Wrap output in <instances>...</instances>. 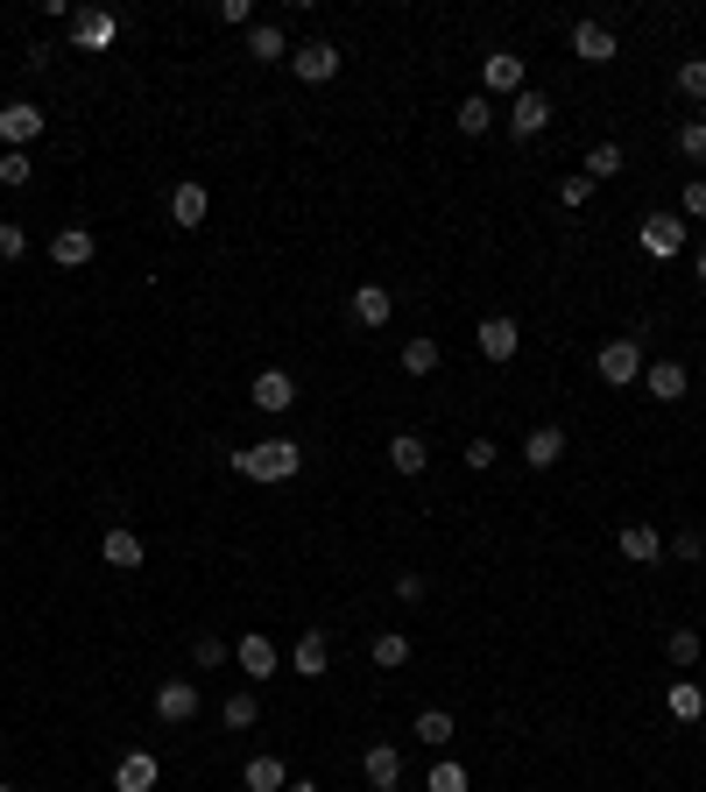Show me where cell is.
Listing matches in <instances>:
<instances>
[{
  "label": "cell",
  "mask_w": 706,
  "mask_h": 792,
  "mask_svg": "<svg viewBox=\"0 0 706 792\" xmlns=\"http://www.w3.org/2000/svg\"><path fill=\"white\" fill-rule=\"evenodd\" d=\"M254 714H262V700H254V694H227V700H219V722H227V729H254Z\"/></svg>",
  "instance_id": "cell-33"
},
{
  "label": "cell",
  "mask_w": 706,
  "mask_h": 792,
  "mask_svg": "<svg viewBox=\"0 0 706 792\" xmlns=\"http://www.w3.org/2000/svg\"><path fill=\"white\" fill-rule=\"evenodd\" d=\"M424 785H431V792H467V765H453V757H439Z\"/></svg>",
  "instance_id": "cell-36"
},
{
  "label": "cell",
  "mask_w": 706,
  "mask_h": 792,
  "mask_svg": "<svg viewBox=\"0 0 706 792\" xmlns=\"http://www.w3.org/2000/svg\"><path fill=\"white\" fill-rule=\"evenodd\" d=\"M388 311H396V297L382 283H354V319L360 326H388Z\"/></svg>",
  "instance_id": "cell-21"
},
{
  "label": "cell",
  "mask_w": 706,
  "mask_h": 792,
  "mask_svg": "<svg viewBox=\"0 0 706 792\" xmlns=\"http://www.w3.org/2000/svg\"><path fill=\"white\" fill-rule=\"evenodd\" d=\"M240 785H248V792H283V785H290V771H283V757H248Z\"/></svg>",
  "instance_id": "cell-24"
},
{
  "label": "cell",
  "mask_w": 706,
  "mask_h": 792,
  "mask_svg": "<svg viewBox=\"0 0 706 792\" xmlns=\"http://www.w3.org/2000/svg\"><path fill=\"white\" fill-rule=\"evenodd\" d=\"M28 177H36V163H28V149H8V156H0V185H14V191H22Z\"/></svg>",
  "instance_id": "cell-37"
},
{
  "label": "cell",
  "mask_w": 706,
  "mask_h": 792,
  "mask_svg": "<svg viewBox=\"0 0 706 792\" xmlns=\"http://www.w3.org/2000/svg\"><path fill=\"white\" fill-rule=\"evenodd\" d=\"M28 256V234L22 227H0V262H22Z\"/></svg>",
  "instance_id": "cell-44"
},
{
  "label": "cell",
  "mask_w": 706,
  "mask_h": 792,
  "mask_svg": "<svg viewBox=\"0 0 706 792\" xmlns=\"http://www.w3.org/2000/svg\"><path fill=\"white\" fill-rule=\"evenodd\" d=\"M368 659H374V665H382V672H396V665H410V637H403V630H382V637H374V645H368Z\"/></svg>",
  "instance_id": "cell-29"
},
{
  "label": "cell",
  "mask_w": 706,
  "mask_h": 792,
  "mask_svg": "<svg viewBox=\"0 0 706 792\" xmlns=\"http://www.w3.org/2000/svg\"><path fill=\"white\" fill-rule=\"evenodd\" d=\"M439 340H403V376H439Z\"/></svg>",
  "instance_id": "cell-28"
},
{
  "label": "cell",
  "mask_w": 706,
  "mask_h": 792,
  "mask_svg": "<svg viewBox=\"0 0 706 792\" xmlns=\"http://www.w3.org/2000/svg\"><path fill=\"white\" fill-rule=\"evenodd\" d=\"M594 368H600L608 390H629V382L643 376V340H608V347L594 354Z\"/></svg>",
  "instance_id": "cell-2"
},
{
  "label": "cell",
  "mask_w": 706,
  "mask_h": 792,
  "mask_svg": "<svg viewBox=\"0 0 706 792\" xmlns=\"http://www.w3.org/2000/svg\"><path fill=\"white\" fill-rule=\"evenodd\" d=\"M240 482H290L297 468H304V453H297V439H262L248 446V453H227Z\"/></svg>",
  "instance_id": "cell-1"
},
{
  "label": "cell",
  "mask_w": 706,
  "mask_h": 792,
  "mask_svg": "<svg viewBox=\"0 0 706 792\" xmlns=\"http://www.w3.org/2000/svg\"><path fill=\"white\" fill-rule=\"evenodd\" d=\"M551 128V99L537 93V85H523L516 99H508V134H516V142H530V134H545Z\"/></svg>",
  "instance_id": "cell-3"
},
{
  "label": "cell",
  "mask_w": 706,
  "mask_h": 792,
  "mask_svg": "<svg viewBox=\"0 0 706 792\" xmlns=\"http://www.w3.org/2000/svg\"><path fill=\"white\" fill-rule=\"evenodd\" d=\"M494 460H502V446H494V439H467V468L474 474H488Z\"/></svg>",
  "instance_id": "cell-41"
},
{
  "label": "cell",
  "mask_w": 706,
  "mask_h": 792,
  "mask_svg": "<svg viewBox=\"0 0 706 792\" xmlns=\"http://www.w3.org/2000/svg\"><path fill=\"white\" fill-rule=\"evenodd\" d=\"M156 779H163V765H156L148 750H128V757L113 765V792H148Z\"/></svg>",
  "instance_id": "cell-14"
},
{
  "label": "cell",
  "mask_w": 706,
  "mask_h": 792,
  "mask_svg": "<svg viewBox=\"0 0 706 792\" xmlns=\"http://www.w3.org/2000/svg\"><path fill=\"white\" fill-rule=\"evenodd\" d=\"M205 213H213L205 185H191V177H184V185L170 191V220H177V227H205Z\"/></svg>",
  "instance_id": "cell-18"
},
{
  "label": "cell",
  "mask_w": 706,
  "mask_h": 792,
  "mask_svg": "<svg viewBox=\"0 0 706 792\" xmlns=\"http://www.w3.org/2000/svg\"><path fill=\"white\" fill-rule=\"evenodd\" d=\"M453 121H459V134H488V128H494V99H488V93H467Z\"/></svg>",
  "instance_id": "cell-27"
},
{
  "label": "cell",
  "mask_w": 706,
  "mask_h": 792,
  "mask_svg": "<svg viewBox=\"0 0 706 792\" xmlns=\"http://www.w3.org/2000/svg\"><path fill=\"white\" fill-rule=\"evenodd\" d=\"M480 354H488V362H516V347H523V326L516 319H502V311H494V319H480Z\"/></svg>",
  "instance_id": "cell-8"
},
{
  "label": "cell",
  "mask_w": 706,
  "mask_h": 792,
  "mask_svg": "<svg viewBox=\"0 0 706 792\" xmlns=\"http://www.w3.org/2000/svg\"><path fill=\"white\" fill-rule=\"evenodd\" d=\"M614 545H622L629 566H657V559H665V537H657L650 524H622V537H614Z\"/></svg>",
  "instance_id": "cell-16"
},
{
  "label": "cell",
  "mask_w": 706,
  "mask_h": 792,
  "mask_svg": "<svg viewBox=\"0 0 706 792\" xmlns=\"http://www.w3.org/2000/svg\"><path fill=\"white\" fill-rule=\"evenodd\" d=\"M43 134V114L28 107V99H8V107H0V142L8 149H28Z\"/></svg>",
  "instance_id": "cell-12"
},
{
  "label": "cell",
  "mask_w": 706,
  "mask_h": 792,
  "mask_svg": "<svg viewBox=\"0 0 706 792\" xmlns=\"http://www.w3.org/2000/svg\"><path fill=\"white\" fill-rule=\"evenodd\" d=\"M22 64H28V71H50V64H57V50H50V43H28Z\"/></svg>",
  "instance_id": "cell-46"
},
{
  "label": "cell",
  "mask_w": 706,
  "mask_h": 792,
  "mask_svg": "<svg viewBox=\"0 0 706 792\" xmlns=\"http://www.w3.org/2000/svg\"><path fill=\"white\" fill-rule=\"evenodd\" d=\"M643 390H650V403H679L685 397V362H650L643 368Z\"/></svg>",
  "instance_id": "cell-17"
},
{
  "label": "cell",
  "mask_w": 706,
  "mask_h": 792,
  "mask_svg": "<svg viewBox=\"0 0 706 792\" xmlns=\"http://www.w3.org/2000/svg\"><path fill=\"white\" fill-rule=\"evenodd\" d=\"M283 792H319V785H311V779H290V785H283Z\"/></svg>",
  "instance_id": "cell-48"
},
{
  "label": "cell",
  "mask_w": 706,
  "mask_h": 792,
  "mask_svg": "<svg viewBox=\"0 0 706 792\" xmlns=\"http://www.w3.org/2000/svg\"><path fill=\"white\" fill-rule=\"evenodd\" d=\"M0 792H14V785H0Z\"/></svg>",
  "instance_id": "cell-50"
},
{
  "label": "cell",
  "mask_w": 706,
  "mask_h": 792,
  "mask_svg": "<svg viewBox=\"0 0 706 792\" xmlns=\"http://www.w3.org/2000/svg\"><path fill=\"white\" fill-rule=\"evenodd\" d=\"M685 220H706V177H685Z\"/></svg>",
  "instance_id": "cell-42"
},
{
  "label": "cell",
  "mask_w": 706,
  "mask_h": 792,
  "mask_svg": "<svg viewBox=\"0 0 706 792\" xmlns=\"http://www.w3.org/2000/svg\"><path fill=\"white\" fill-rule=\"evenodd\" d=\"M290 659H297V679H325V665H333V637H325V630H304Z\"/></svg>",
  "instance_id": "cell-15"
},
{
  "label": "cell",
  "mask_w": 706,
  "mask_h": 792,
  "mask_svg": "<svg viewBox=\"0 0 706 792\" xmlns=\"http://www.w3.org/2000/svg\"><path fill=\"white\" fill-rule=\"evenodd\" d=\"M679 156H685V163H706V121H699V114L679 128Z\"/></svg>",
  "instance_id": "cell-39"
},
{
  "label": "cell",
  "mask_w": 706,
  "mask_h": 792,
  "mask_svg": "<svg viewBox=\"0 0 706 792\" xmlns=\"http://www.w3.org/2000/svg\"><path fill=\"white\" fill-rule=\"evenodd\" d=\"M424 439H417V432H396V439H388V468L396 474H424Z\"/></svg>",
  "instance_id": "cell-26"
},
{
  "label": "cell",
  "mask_w": 706,
  "mask_h": 792,
  "mask_svg": "<svg viewBox=\"0 0 706 792\" xmlns=\"http://www.w3.org/2000/svg\"><path fill=\"white\" fill-rule=\"evenodd\" d=\"M679 93L693 99V107L706 99V57H685V64H679Z\"/></svg>",
  "instance_id": "cell-38"
},
{
  "label": "cell",
  "mask_w": 706,
  "mask_h": 792,
  "mask_svg": "<svg viewBox=\"0 0 706 792\" xmlns=\"http://www.w3.org/2000/svg\"><path fill=\"white\" fill-rule=\"evenodd\" d=\"M410 736H417V743H431V750H445V743H453V714H445V708H424Z\"/></svg>",
  "instance_id": "cell-32"
},
{
  "label": "cell",
  "mask_w": 706,
  "mask_h": 792,
  "mask_svg": "<svg viewBox=\"0 0 706 792\" xmlns=\"http://www.w3.org/2000/svg\"><path fill=\"white\" fill-rule=\"evenodd\" d=\"M559 199H565V205H587V199H594V185H587V170H579V177H559Z\"/></svg>",
  "instance_id": "cell-43"
},
{
  "label": "cell",
  "mask_w": 706,
  "mask_h": 792,
  "mask_svg": "<svg viewBox=\"0 0 706 792\" xmlns=\"http://www.w3.org/2000/svg\"><path fill=\"white\" fill-rule=\"evenodd\" d=\"M665 708L679 714V722H699V714H706V686H699V679H671Z\"/></svg>",
  "instance_id": "cell-25"
},
{
  "label": "cell",
  "mask_w": 706,
  "mask_h": 792,
  "mask_svg": "<svg viewBox=\"0 0 706 792\" xmlns=\"http://www.w3.org/2000/svg\"><path fill=\"white\" fill-rule=\"evenodd\" d=\"M191 665H199V672H213V665H227V637H213V630H199V637H191Z\"/></svg>",
  "instance_id": "cell-34"
},
{
  "label": "cell",
  "mask_w": 706,
  "mask_h": 792,
  "mask_svg": "<svg viewBox=\"0 0 706 792\" xmlns=\"http://www.w3.org/2000/svg\"><path fill=\"white\" fill-rule=\"evenodd\" d=\"M254 411H268V417L297 411V376H283V368H262V376H254Z\"/></svg>",
  "instance_id": "cell-4"
},
{
  "label": "cell",
  "mask_w": 706,
  "mask_h": 792,
  "mask_svg": "<svg viewBox=\"0 0 706 792\" xmlns=\"http://www.w3.org/2000/svg\"><path fill=\"white\" fill-rule=\"evenodd\" d=\"M523 460H530V468H559V460H565V432L559 425H537L530 439H523Z\"/></svg>",
  "instance_id": "cell-20"
},
{
  "label": "cell",
  "mask_w": 706,
  "mask_h": 792,
  "mask_svg": "<svg viewBox=\"0 0 706 792\" xmlns=\"http://www.w3.org/2000/svg\"><path fill=\"white\" fill-rule=\"evenodd\" d=\"M219 22H227V28H248L254 22V0H219Z\"/></svg>",
  "instance_id": "cell-45"
},
{
  "label": "cell",
  "mask_w": 706,
  "mask_h": 792,
  "mask_svg": "<svg viewBox=\"0 0 706 792\" xmlns=\"http://www.w3.org/2000/svg\"><path fill=\"white\" fill-rule=\"evenodd\" d=\"M665 552H671V559H685V566H699V559H706V537H699V531H679Z\"/></svg>",
  "instance_id": "cell-40"
},
{
  "label": "cell",
  "mask_w": 706,
  "mask_h": 792,
  "mask_svg": "<svg viewBox=\"0 0 706 792\" xmlns=\"http://www.w3.org/2000/svg\"><path fill=\"white\" fill-rule=\"evenodd\" d=\"M665 659L671 665H699V630H671L665 637Z\"/></svg>",
  "instance_id": "cell-35"
},
{
  "label": "cell",
  "mask_w": 706,
  "mask_h": 792,
  "mask_svg": "<svg viewBox=\"0 0 706 792\" xmlns=\"http://www.w3.org/2000/svg\"><path fill=\"white\" fill-rule=\"evenodd\" d=\"M290 64H297V79H304V85H333L339 79V50H333V43H297Z\"/></svg>",
  "instance_id": "cell-7"
},
{
  "label": "cell",
  "mask_w": 706,
  "mask_h": 792,
  "mask_svg": "<svg viewBox=\"0 0 706 792\" xmlns=\"http://www.w3.org/2000/svg\"><path fill=\"white\" fill-rule=\"evenodd\" d=\"M480 85H488V93H508V99H516V93H523V57L488 50V57H480Z\"/></svg>",
  "instance_id": "cell-13"
},
{
  "label": "cell",
  "mask_w": 706,
  "mask_h": 792,
  "mask_svg": "<svg viewBox=\"0 0 706 792\" xmlns=\"http://www.w3.org/2000/svg\"><path fill=\"white\" fill-rule=\"evenodd\" d=\"M608 177H622V142H594L587 149V185H608Z\"/></svg>",
  "instance_id": "cell-30"
},
{
  "label": "cell",
  "mask_w": 706,
  "mask_h": 792,
  "mask_svg": "<svg viewBox=\"0 0 706 792\" xmlns=\"http://www.w3.org/2000/svg\"><path fill=\"white\" fill-rule=\"evenodd\" d=\"M93 256H99L93 227H57V234H50V262H57V269H85Z\"/></svg>",
  "instance_id": "cell-6"
},
{
  "label": "cell",
  "mask_w": 706,
  "mask_h": 792,
  "mask_svg": "<svg viewBox=\"0 0 706 792\" xmlns=\"http://www.w3.org/2000/svg\"><path fill=\"white\" fill-rule=\"evenodd\" d=\"M71 43H79V50H107V43H113V14L107 8H85L79 22H71Z\"/></svg>",
  "instance_id": "cell-19"
},
{
  "label": "cell",
  "mask_w": 706,
  "mask_h": 792,
  "mask_svg": "<svg viewBox=\"0 0 706 792\" xmlns=\"http://www.w3.org/2000/svg\"><path fill=\"white\" fill-rule=\"evenodd\" d=\"M693 276H699V283H706V248H699V256H693Z\"/></svg>",
  "instance_id": "cell-49"
},
{
  "label": "cell",
  "mask_w": 706,
  "mask_h": 792,
  "mask_svg": "<svg viewBox=\"0 0 706 792\" xmlns=\"http://www.w3.org/2000/svg\"><path fill=\"white\" fill-rule=\"evenodd\" d=\"M191 714H199V686H191V679H163L156 686V722H191Z\"/></svg>",
  "instance_id": "cell-10"
},
{
  "label": "cell",
  "mask_w": 706,
  "mask_h": 792,
  "mask_svg": "<svg viewBox=\"0 0 706 792\" xmlns=\"http://www.w3.org/2000/svg\"><path fill=\"white\" fill-rule=\"evenodd\" d=\"M396 602H424V574H396Z\"/></svg>",
  "instance_id": "cell-47"
},
{
  "label": "cell",
  "mask_w": 706,
  "mask_h": 792,
  "mask_svg": "<svg viewBox=\"0 0 706 792\" xmlns=\"http://www.w3.org/2000/svg\"><path fill=\"white\" fill-rule=\"evenodd\" d=\"M360 771H368V785H374V792H396V785H403V750H396V743H368Z\"/></svg>",
  "instance_id": "cell-11"
},
{
  "label": "cell",
  "mask_w": 706,
  "mask_h": 792,
  "mask_svg": "<svg viewBox=\"0 0 706 792\" xmlns=\"http://www.w3.org/2000/svg\"><path fill=\"white\" fill-rule=\"evenodd\" d=\"M240 672H248V679H268V672H276V645H268L262 630L240 637Z\"/></svg>",
  "instance_id": "cell-23"
},
{
  "label": "cell",
  "mask_w": 706,
  "mask_h": 792,
  "mask_svg": "<svg viewBox=\"0 0 706 792\" xmlns=\"http://www.w3.org/2000/svg\"><path fill=\"white\" fill-rule=\"evenodd\" d=\"M614 50H622V43H614L608 22H573V57L579 64H614Z\"/></svg>",
  "instance_id": "cell-5"
},
{
  "label": "cell",
  "mask_w": 706,
  "mask_h": 792,
  "mask_svg": "<svg viewBox=\"0 0 706 792\" xmlns=\"http://www.w3.org/2000/svg\"><path fill=\"white\" fill-rule=\"evenodd\" d=\"M99 552H107V566H128V574L142 566V537H134V531H107V537H99Z\"/></svg>",
  "instance_id": "cell-31"
},
{
  "label": "cell",
  "mask_w": 706,
  "mask_h": 792,
  "mask_svg": "<svg viewBox=\"0 0 706 792\" xmlns=\"http://www.w3.org/2000/svg\"><path fill=\"white\" fill-rule=\"evenodd\" d=\"M643 248H650L657 262H671L685 248V220L679 213H650V220H643Z\"/></svg>",
  "instance_id": "cell-9"
},
{
  "label": "cell",
  "mask_w": 706,
  "mask_h": 792,
  "mask_svg": "<svg viewBox=\"0 0 706 792\" xmlns=\"http://www.w3.org/2000/svg\"><path fill=\"white\" fill-rule=\"evenodd\" d=\"M248 57H254V64H283V57H290V36L268 28V22H254L248 28Z\"/></svg>",
  "instance_id": "cell-22"
}]
</instances>
